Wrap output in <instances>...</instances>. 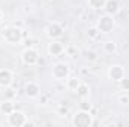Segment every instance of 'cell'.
I'll list each match as a JSON object with an SVG mask.
<instances>
[{"label": "cell", "instance_id": "1", "mask_svg": "<svg viewBox=\"0 0 129 127\" xmlns=\"http://www.w3.org/2000/svg\"><path fill=\"white\" fill-rule=\"evenodd\" d=\"M72 123H74V126H77V127H89V126L93 124V121H92V115H90L89 111H81V112L75 114Z\"/></svg>", "mask_w": 129, "mask_h": 127}, {"label": "cell", "instance_id": "2", "mask_svg": "<svg viewBox=\"0 0 129 127\" xmlns=\"http://www.w3.org/2000/svg\"><path fill=\"white\" fill-rule=\"evenodd\" d=\"M3 37L9 43H20V40L23 39V32L17 27H11L3 32Z\"/></svg>", "mask_w": 129, "mask_h": 127}, {"label": "cell", "instance_id": "3", "mask_svg": "<svg viewBox=\"0 0 129 127\" xmlns=\"http://www.w3.org/2000/svg\"><path fill=\"white\" fill-rule=\"evenodd\" d=\"M9 124L15 127L24 126L26 124V115L20 111H14L12 114H9Z\"/></svg>", "mask_w": 129, "mask_h": 127}, {"label": "cell", "instance_id": "4", "mask_svg": "<svg viewBox=\"0 0 129 127\" xmlns=\"http://www.w3.org/2000/svg\"><path fill=\"white\" fill-rule=\"evenodd\" d=\"M23 61L26 64H29V66H33V64H36L39 61V55H38V52L32 49V48H27V49H24V52H23Z\"/></svg>", "mask_w": 129, "mask_h": 127}, {"label": "cell", "instance_id": "5", "mask_svg": "<svg viewBox=\"0 0 129 127\" xmlns=\"http://www.w3.org/2000/svg\"><path fill=\"white\" fill-rule=\"evenodd\" d=\"M69 73V69L66 64H56L54 69H53V76L56 79H64Z\"/></svg>", "mask_w": 129, "mask_h": 127}, {"label": "cell", "instance_id": "6", "mask_svg": "<svg viewBox=\"0 0 129 127\" xmlns=\"http://www.w3.org/2000/svg\"><path fill=\"white\" fill-rule=\"evenodd\" d=\"M110 78H111L113 81L120 82V81L125 78V70H123V67H122V66H111V69H110Z\"/></svg>", "mask_w": 129, "mask_h": 127}, {"label": "cell", "instance_id": "7", "mask_svg": "<svg viewBox=\"0 0 129 127\" xmlns=\"http://www.w3.org/2000/svg\"><path fill=\"white\" fill-rule=\"evenodd\" d=\"M113 29V20L110 17H104L99 20V24H98V30L99 32H104V33H108L111 32Z\"/></svg>", "mask_w": 129, "mask_h": 127}, {"label": "cell", "instance_id": "8", "mask_svg": "<svg viewBox=\"0 0 129 127\" xmlns=\"http://www.w3.org/2000/svg\"><path fill=\"white\" fill-rule=\"evenodd\" d=\"M12 82V73L8 69L0 70V87H8Z\"/></svg>", "mask_w": 129, "mask_h": 127}, {"label": "cell", "instance_id": "9", "mask_svg": "<svg viewBox=\"0 0 129 127\" xmlns=\"http://www.w3.org/2000/svg\"><path fill=\"white\" fill-rule=\"evenodd\" d=\"M47 34H48V37H59V36H62V27L57 24V23H53V24H50L48 26V29H47Z\"/></svg>", "mask_w": 129, "mask_h": 127}, {"label": "cell", "instance_id": "10", "mask_svg": "<svg viewBox=\"0 0 129 127\" xmlns=\"http://www.w3.org/2000/svg\"><path fill=\"white\" fill-rule=\"evenodd\" d=\"M48 51H50L51 55H60V54L64 51V46L60 43V42H53V43H50Z\"/></svg>", "mask_w": 129, "mask_h": 127}, {"label": "cell", "instance_id": "11", "mask_svg": "<svg viewBox=\"0 0 129 127\" xmlns=\"http://www.w3.org/2000/svg\"><path fill=\"white\" fill-rule=\"evenodd\" d=\"M39 91H41V88H39V85L35 84V82H29V84L26 85V94L29 96V97H36V96L39 94Z\"/></svg>", "mask_w": 129, "mask_h": 127}, {"label": "cell", "instance_id": "12", "mask_svg": "<svg viewBox=\"0 0 129 127\" xmlns=\"http://www.w3.org/2000/svg\"><path fill=\"white\" fill-rule=\"evenodd\" d=\"M104 8L108 14H116L119 11V3H117V0H107Z\"/></svg>", "mask_w": 129, "mask_h": 127}, {"label": "cell", "instance_id": "13", "mask_svg": "<svg viewBox=\"0 0 129 127\" xmlns=\"http://www.w3.org/2000/svg\"><path fill=\"white\" fill-rule=\"evenodd\" d=\"M0 111H2L3 114L9 115V114H12V112L15 111V103H12V102H3V103L0 105Z\"/></svg>", "mask_w": 129, "mask_h": 127}, {"label": "cell", "instance_id": "14", "mask_svg": "<svg viewBox=\"0 0 129 127\" xmlns=\"http://www.w3.org/2000/svg\"><path fill=\"white\" fill-rule=\"evenodd\" d=\"M89 93H90V88H89V85H87V84H80V87L77 88V94L80 96L81 99L89 97Z\"/></svg>", "mask_w": 129, "mask_h": 127}, {"label": "cell", "instance_id": "15", "mask_svg": "<svg viewBox=\"0 0 129 127\" xmlns=\"http://www.w3.org/2000/svg\"><path fill=\"white\" fill-rule=\"evenodd\" d=\"M80 79L78 78H75V76H72V78H69L68 79V82H66V87L69 88V90H72V91H77V88L80 87Z\"/></svg>", "mask_w": 129, "mask_h": 127}, {"label": "cell", "instance_id": "16", "mask_svg": "<svg viewBox=\"0 0 129 127\" xmlns=\"http://www.w3.org/2000/svg\"><path fill=\"white\" fill-rule=\"evenodd\" d=\"M105 3H107V0H89V5H90L92 8H95V9H101V8H104Z\"/></svg>", "mask_w": 129, "mask_h": 127}, {"label": "cell", "instance_id": "17", "mask_svg": "<svg viewBox=\"0 0 129 127\" xmlns=\"http://www.w3.org/2000/svg\"><path fill=\"white\" fill-rule=\"evenodd\" d=\"M104 48H105V51H107V52H111V54H113V52H116V49H117L116 43H113V42H107Z\"/></svg>", "mask_w": 129, "mask_h": 127}, {"label": "cell", "instance_id": "18", "mask_svg": "<svg viewBox=\"0 0 129 127\" xmlns=\"http://www.w3.org/2000/svg\"><path fill=\"white\" fill-rule=\"evenodd\" d=\"M119 102L123 103V105H128L129 103V96L128 94H122L120 97H119Z\"/></svg>", "mask_w": 129, "mask_h": 127}, {"label": "cell", "instance_id": "19", "mask_svg": "<svg viewBox=\"0 0 129 127\" xmlns=\"http://www.w3.org/2000/svg\"><path fill=\"white\" fill-rule=\"evenodd\" d=\"M120 82H122V88H123L125 91H128V90H129V79L123 78V79H122Z\"/></svg>", "mask_w": 129, "mask_h": 127}, {"label": "cell", "instance_id": "20", "mask_svg": "<svg viewBox=\"0 0 129 127\" xmlns=\"http://www.w3.org/2000/svg\"><path fill=\"white\" fill-rule=\"evenodd\" d=\"M98 29H90V30H89V36H90V37H92V39H95V37H98Z\"/></svg>", "mask_w": 129, "mask_h": 127}, {"label": "cell", "instance_id": "21", "mask_svg": "<svg viewBox=\"0 0 129 127\" xmlns=\"http://www.w3.org/2000/svg\"><path fill=\"white\" fill-rule=\"evenodd\" d=\"M81 109H83V111H90V109H92V105L87 103V102H84V103L81 105Z\"/></svg>", "mask_w": 129, "mask_h": 127}, {"label": "cell", "instance_id": "22", "mask_svg": "<svg viewBox=\"0 0 129 127\" xmlns=\"http://www.w3.org/2000/svg\"><path fill=\"white\" fill-rule=\"evenodd\" d=\"M87 58H90V60H95V54H93V52H89V54H87Z\"/></svg>", "mask_w": 129, "mask_h": 127}, {"label": "cell", "instance_id": "23", "mask_svg": "<svg viewBox=\"0 0 129 127\" xmlns=\"http://www.w3.org/2000/svg\"><path fill=\"white\" fill-rule=\"evenodd\" d=\"M0 21H2V12H0Z\"/></svg>", "mask_w": 129, "mask_h": 127}]
</instances>
